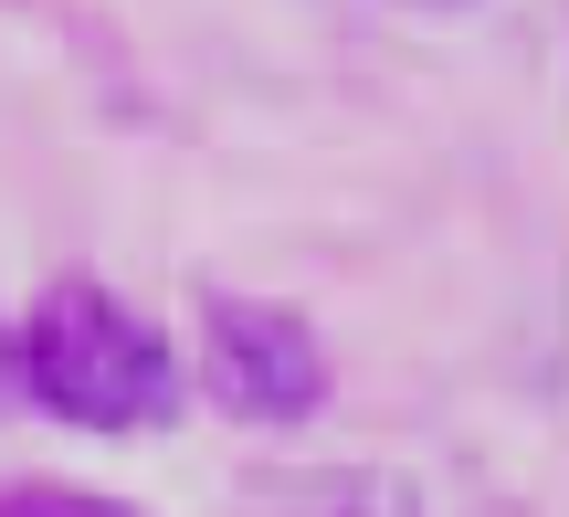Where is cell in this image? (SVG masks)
<instances>
[{
    "mask_svg": "<svg viewBox=\"0 0 569 517\" xmlns=\"http://www.w3.org/2000/svg\"><path fill=\"white\" fill-rule=\"evenodd\" d=\"M201 380L232 422H306L327 412V338L274 296L201 286Z\"/></svg>",
    "mask_w": 569,
    "mask_h": 517,
    "instance_id": "2",
    "label": "cell"
},
{
    "mask_svg": "<svg viewBox=\"0 0 569 517\" xmlns=\"http://www.w3.org/2000/svg\"><path fill=\"white\" fill-rule=\"evenodd\" d=\"M0 517H148V507H127V497H96V486L21 476V486H0Z\"/></svg>",
    "mask_w": 569,
    "mask_h": 517,
    "instance_id": "4",
    "label": "cell"
},
{
    "mask_svg": "<svg viewBox=\"0 0 569 517\" xmlns=\"http://www.w3.org/2000/svg\"><path fill=\"white\" fill-rule=\"evenodd\" d=\"M21 412V359H11V328H0V422Z\"/></svg>",
    "mask_w": 569,
    "mask_h": 517,
    "instance_id": "5",
    "label": "cell"
},
{
    "mask_svg": "<svg viewBox=\"0 0 569 517\" xmlns=\"http://www.w3.org/2000/svg\"><path fill=\"white\" fill-rule=\"evenodd\" d=\"M21 401H42L74 434H148L180 412V359L169 338L96 275H63L32 296V328H11Z\"/></svg>",
    "mask_w": 569,
    "mask_h": 517,
    "instance_id": "1",
    "label": "cell"
},
{
    "mask_svg": "<svg viewBox=\"0 0 569 517\" xmlns=\"http://www.w3.org/2000/svg\"><path fill=\"white\" fill-rule=\"evenodd\" d=\"M232 517H422V486L390 465H306V476L243 486Z\"/></svg>",
    "mask_w": 569,
    "mask_h": 517,
    "instance_id": "3",
    "label": "cell"
},
{
    "mask_svg": "<svg viewBox=\"0 0 569 517\" xmlns=\"http://www.w3.org/2000/svg\"><path fill=\"white\" fill-rule=\"evenodd\" d=\"M390 11H422V21H453V11H475V0H390Z\"/></svg>",
    "mask_w": 569,
    "mask_h": 517,
    "instance_id": "6",
    "label": "cell"
}]
</instances>
